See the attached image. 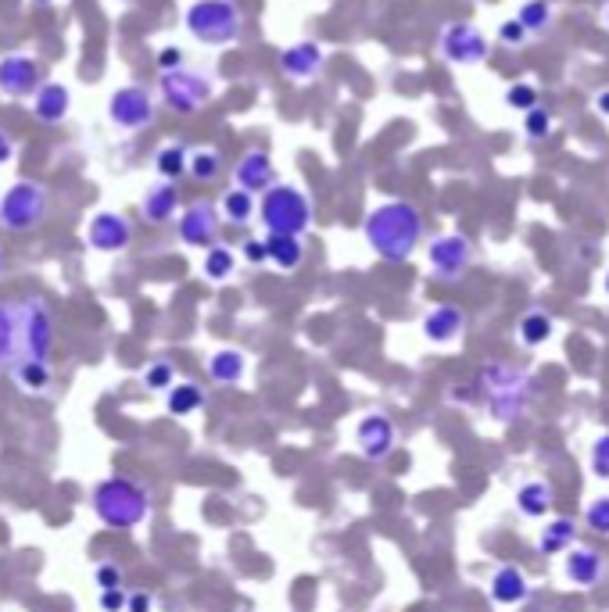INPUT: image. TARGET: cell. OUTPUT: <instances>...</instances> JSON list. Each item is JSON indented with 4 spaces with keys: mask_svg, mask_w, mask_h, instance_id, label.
I'll use <instances>...</instances> for the list:
<instances>
[{
    "mask_svg": "<svg viewBox=\"0 0 609 612\" xmlns=\"http://www.w3.org/2000/svg\"><path fill=\"white\" fill-rule=\"evenodd\" d=\"M362 237L377 251V258L402 265L416 255L423 240V215L412 201H384L366 215Z\"/></svg>",
    "mask_w": 609,
    "mask_h": 612,
    "instance_id": "1",
    "label": "cell"
},
{
    "mask_svg": "<svg viewBox=\"0 0 609 612\" xmlns=\"http://www.w3.org/2000/svg\"><path fill=\"white\" fill-rule=\"evenodd\" d=\"M477 383H481V394L495 423H516L534 401V376L509 362H488Z\"/></svg>",
    "mask_w": 609,
    "mask_h": 612,
    "instance_id": "2",
    "label": "cell"
},
{
    "mask_svg": "<svg viewBox=\"0 0 609 612\" xmlns=\"http://www.w3.org/2000/svg\"><path fill=\"white\" fill-rule=\"evenodd\" d=\"M183 26L205 47H230L244 36V11L237 0H194Z\"/></svg>",
    "mask_w": 609,
    "mask_h": 612,
    "instance_id": "3",
    "label": "cell"
},
{
    "mask_svg": "<svg viewBox=\"0 0 609 612\" xmlns=\"http://www.w3.org/2000/svg\"><path fill=\"white\" fill-rule=\"evenodd\" d=\"M94 512L108 527L133 530L147 519L151 502H147V491L137 480H129V476H108L94 491Z\"/></svg>",
    "mask_w": 609,
    "mask_h": 612,
    "instance_id": "4",
    "label": "cell"
},
{
    "mask_svg": "<svg viewBox=\"0 0 609 612\" xmlns=\"http://www.w3.org/2000/svg\"><path fill=\"white\" fill-rule=\"evenodd\" d=\"M258 215H262L266 237H305L312 226V201L301 187L276 183L262 194Z\"/></svg>",
    "mask_w": 609,
    "mask_h": 612,
    "instance_id": "5",
    "label": "cell"
},
{
    "mask_svg": "<svg viewBox=\"0 0 609 612\" xmlns=\"http://www.w3.org/2000/svg\"><path fill=\"white\" fill-rule=\"evenodd\" d=\"M51 215V190L36 179H18L0 197V226L8 233H29Z\"/></svg>",
    "mask_w": 609,
    "mask_h": 612,
    "instance_id": "6",
    "label": "cell"
},
{
    "mask_svg": "<svg viewBox=\"0 0 609 612\" xmlns=\"http://www.w3.org/2000/svg\"><path fill=\"white\" fill-rule=\"evenodd\" d=\"M158 97L169 111L176 115H194L201 111L208 101L215 97V79L201 68H172V72H162V83H158Z\"/></svg>",
    "mask_w": 609,
    "mask_h": 612,
    "instance_id": "7",
    "label": "cell"
},
{
    "mask_svg": "<svg viewBox=\"0 0 609 612\" xmlns=\"http://www.w3.org/2000/svg\"><path fill=\"white\" fill-rule=\"evenodd\" d=\"M158 119V97L140 83L119 86L112 97H108V122L115 129H126V133H140V129L155 126Z\"/></svg>",
    "mask_w": 609,
    "mask_h": 612,
    "instance_id": "8",
    "label": "cell"
},
{
    "mask_svg": "<svg viewBox=\"0 0 609 612\" xmlns=\"http://www.w3.org/2000/svg\"><path fill=\"white\" fill-rule=\"evenodd\" d=\"M18 312H22V362L36 358L47 362L54 348V312L40 294L18 298Z\"/></svg>",
    "mask_w": 609,
    "mask_h": 612,
    "instance_id": "9",
    "label": "cell"
},
{
    "mask_svg": "<svg viewBox=\"0 0 609 612\" xmlns=\"http://www.w3.org/2000/svg\"><path fill=\"white\" fill-rule=\"evenodd\" d=\"M427 262L438 280H445V283L463 280L466 269L473 265V244L463 237V233H445V237L430 240Z\"/></svg>",
    "mask_w": 609,
    "mask_h": 612,
    "instance_id": "10",
    "label": "cell"
},
{
    "mask_svg": "<svg viewBox=\"0 0 609 612\" xmlns=\"http://www.w3.org/2000/svg\"><path fill=\"white\" fill-rule=\"evenodd\" d=\"M43 86V65L33 54H8L0 61V94L11 101H26Z\"/></svg>",
    "mask_w": 609,
    "mask_h": 612,
    "instance_id": "11",
    "label": "cell"
},
{
    "mask_svg": "<svg viewBox=\"0 0 609 612\" xmlns=\"http://www.w3.org/2000/svg\"><path fill=\"white\" fill-rule=\"evenodd\" d=\"M441 58L452 61V65H481L488 58V36L477 26H466V22H455L441 33Z\"/></svg>",
    "mask_w": 609,
    "mask_h": 612,
    "instance_id": "12",
    "label": "cell"
},
{
    "mask_svg": "<svg viewBox=\"0 0 609 612\" xmlns=\"http://www.w3.org/2000/svg\"><path fill=\"white\" fill-rule=\"evenodd\" d=\"M219 226H223V215H219V204L212 201H194L187 212L180 215L176 230L187 247H212L219 240Z\"/></svg>",
    "mask_w": 609,
    "mask_h": 612,
    "instance_id": "13",
    "label": "cell"
},
{
    "mask_svg": "<svg viewBox=\"0 0 609 612\" xmlns=\"http://www.w3.org/2000/svg\"><path fill=\"white\" fill-rule=\"evenodd\" d=\"M355 444H359L362 459L369 462H384L398 444V426L391 423V416L384 412H373L355 426Z\"/></svg>",
    "mask_w": 609,
    "mask_h": 612,
    "instance_id": "14",
    "label": "cell"
},
{
    "mask_svg": "<svg viewBox=\"0 0 609 612\" xmlns=\"http://www.w3.org/2000/svg\"><path fill=\"white\" fill-rule=\"evenodd\" d=\"M129 240H133V226H129L126 215L119 212H97L86 226V244L101 251V255H115V251H126Z\"/></svg>",
    "mask_w": 609,
    "mask_h": 612,
    "instance_id": "15",
    "label": "cell"
},
{
    "mask_svg": "<svg viewBox=\"0 0 609 612\" xmlns=\"http://www.w3.org/2000/svg\"><path fill=\"white\" fill-rule=\"evenodd\" d=\"M276 65H280V72H284L287 79H294V83H309V79H316L319 72H323L326 51L312 40H298L280 51Z\"/></svg>",
    "mask_w": 609,
    "mask_h": 612,
    "instance_id": "16",
    "label": "cell"
},
{
    "mask_svg": "<svg viewBox=\"0 0 609 612\" xmlns=\"http://www.w3.org/2000/svg\"><path fill=\"white\" fill-rule=\"evenodd\" d=\"M233 183L241 190H248V194H266L269 187H276L280 179H276V165L273 158H269L266 151H248L241 158V162L233 165Z\"/></svg>",
    "mask_w": 609,
    "mask_h": 612,
    "instance_id": "17",
    "label": "cell"
},
{
    "mask_svg": "<svg viewBox=\"0 0 609 612\" xmlns=\"http://www.w3.org/2000/svg\"><path fill=\"white\" fill-rule=\"evenodd\" d=\"M72 111V90L65 83H51L43 79V86L33 94V115L40 126H58L69 119Z\"/></svg>",
    "mask_w": 609,
    "mask_h": 612,
    "instance_id": "18",
    "label": "cell"
},
{
    "mask_svg": "<svg viewBox=\"0 0 609 612\" xmlns=\"http://www.w3.org/2000/svg\"><path fill=\"white\" fill-rule=\"evenodd\" d=\"M563 573H567V580L577 587H599L602 577H606V559H602V552H595V548L574 544L567 552V559H563Z\"/></svg>",
    "mask_w": 609,
    "mask_h": 612,
    "instance_id": "19",
    "label": "cell"
},
{
    "mask_svg": "<svg viewBox=\"0 0 609 612\" xmlns=\"http://www.w3.org/2000/svg\"><path fill=\"white\" fill-rule=\"evenodd\" d=\"M466 330V312L459 305H434L423 315V337L430 344H452Z\"/></svg>",
    "mask_w": 609,
    "mask_h": 612,
    "instance_id": "20",
    "label": "cell"
},
{
    "mask_svg": "<svg viewBox=\"0 0 609 612\" xmlns=\"http://www.w3.org/2000/svg\"><path fill=\"white\" fill-rule=\"evenodd\" d=\"M22 362V312L15 301H0V369H15Z\"/></svg>",
    "mask_w": 609,
    "mask_h": 612,
    "instance_id": "21",
    "label": "cell"
},
{
    "mask_svg": "<svg viewBox=\"0 0 609 612\" xmlns=\"http://www.w3.org/2000/svg\"><path fill=\"white\" fill-rule=\"evenodd\" d=\"M556 505V487L549 480H541V476H531L524 484L516 487V509L520 516L527 519H545Z\"/></svg>",
    "mask_w": 609,
    "mask_h": 612,
    "instance_id": "22",
    "label": "cell"
},
{
    "mask_svg": "<svg viewBox=\"0 0 609 612\" xmlns=\"http://www.w3.org/2000/svg\"><path fill=\"white\" fill-rule=\"evenodd\" d=\"M531 595V580L520 566L506 562V566H498L495 577H491V602L495 605H520L527 602Z\"/></svg>",
    "mask_w": 609,
    "mask_h": 612,
    "instance_id": "23",
    "label": "cell"
},
{
    "mask_svg": "<svg viewBox=\"0 0 609 612\" xmlns=\"http://www.w3.org/2000/svg\"><path fill=\"white\" fill-rule=\"evenodd\" d=\"M176 204H180V194H176V183H158L144 194L140 201V215H144L151 226H165V222L176 219Z\"/></svg>",
    "mask_w": 609,
    "mask_h": 612,
    "instance_id": "24",
    "label": "cell"
},
{
    "mask_svg": "<svg viewBox=\"0 0 609 612\" xmlns=\"http://www.w3.org/2000/svg\"><path fill=\"white\" fill-rule=\"evenodd\" d=\"M577 534H581L577 519H570V516L552 519L549 527H541V537H538L541 555H567L577 544Z\"/></svg>",
    "mask_w": 609,
    "mask_h": 612,
    "instance_id": "25",
    "label": "cell"
},
{
    "mask_svg": "<svg viewBox=\"0 0 609 612\" xmlns=\"http://www.w3.org/2000/svg\"><path fill=\"white\" fill-rule=\"evenodd\" d=\"M244 373H248V358L237 348H219L208 358V376L215 383H241Z\"/></svg>",
    "mask_w": 609,
    "mask_h": 612,
    "instance_id": "26",
    "label": "cell"
},
{
    "mask_svg": "<svg viewBox=\"0 0 609 612\" xmlns=\"http://www.w3.org/2000/svg\"><path fill=\"white\" fill-rule=\"evenodd\" d=\"M226 169V158L219 147H198V151H190V162H187V176L194 183H215V179L223 176Z\"/></svg>",
    "mask_w": 609,
    "mask_h": 612,
    "instance_id": "27",
    "label": "cell"
},
{
    "mask_svg": "<svg viewBox=\"0 0 609 612\" xmlns=\"http://www.w3.org/2000/svg\"><path fill=\"white\" fill-rule=\"evenodd\" d=\"M516 333H520V344H524V348H541V344L552 340V333H556V319H552L545 308H531V312L520 319Z\"/></svg>",
    "mask_w": 609,
    "mask_h": 612,
    "instance_id": "28",
    "label": "cell"
},
{
    "mask_svg": "<svg viewBox=\"0 0 609 612\" xmlns=\"http://www.w3.org/2000/svg\"><path fill=\"white\" fill-rule=\"evenodd\" d=\"M219 215H223L226 222H233V226H248V222L258 215L255 194H248V190H241V187H230L223 194V201H219Z\"/></svg>",
    "mask_w": 609,
    "mask_h": 612,
    "instance_id": "29",
    "label": "cell"
},
{
    "mask_svg": "<svg viewBox=\"0 0 609 612\" xmlns=\"http://www.w3.org/2000/svg\"><path fill=\"white\" fill-rule=\"evenodd\" d=\"M187 162H190V147L183 140H176V144H165L155 154V172L162 176V183H180L187 176Z\"/></svg>",
    "mask_w": 609,
    "mask_h": 612,
    "instance_id": "30",
    "label": "cell"
},
{
    "mask_svg": "<svg viewBox=\"0 0 609 612\" xmlns=\"http://www.w3.org/2000/svg\"><path fill=\"white\" fill-rule=\"evenodd\" d=\"M266 255L276 269L294 272L305 262V244H301V237H266Z\"/></svg>",
    "mask_w": 609,
    "mask_h": 612,
    "instance_id": "31",
    "label": "cell"
},
{
    "mask_svg": "<svg viewBox=\"0 0 609 612\" xmlns=\"http://www.w3.org/2000/svg\"><path fill=\"white\" fill-rule=\"evenodd\" d=\"M11 373H15L18 387H22V391H29V394L51 391V383H54L51 362H36V358H29V362H18Z\"/></svg>",
    "mask_w": 609,
    "mask_h": 612,
    "instance_id": "32",
    "label": "cell"
},
{
    "mask_svg": "<svg viewBox=\"0 0 609 612\" xmlns=\"http://www.w3.org/2000/svg\"><path fill=\"white\" fill-rule=\"evenodd\" d=\"M165 405H169L172 416H194L201 405H205V391L198 383H172L165 391Z\"/></svg>",
    "mask_w": 609,
    "mask_h": 612,
    "instance_id": "33",
    "label": "cell"
},
{
    "mask_svg": "<svg viewBox=\"0 0 609 612\" xmlns=\"http://www.w3.org/2000/svg\"><path fill=\"white\" fill-rule=\"evenodd\" d=\"M233 269H237V255H233L230 247L223 244H212L205 251V262H201V272H205V280L212 283H223L233 276Z\"/></svg>",
    "mask_w": 609,
    "mask_h": 612,
    "instance_id": "34",
    "label": "cell"
},
{
    "mask_svg": "<svg viewBox=\"0 0 609 612\" xmlns=\"http://www.w3.org/2000/svg\"><path fill=\"white\" fill-rule=\"evenodd\" d=\"M516 22L527 29V36L545 33V29L552 26V8L545 4V0H527L524 8H520V15H516Z\"/></svg>",
    "mask_w": 609,
    "mask_h": 612,
    "instance_id": "35",
    "label": "cell"
},
{
    "mask_svg": "<svg viewBox=\"0 0 609 612\" xmlns=\"http://www.w3.org/2000/svg\"><path fill=\"white\" fill-rule=\"evenodd\" d=\"M140 380H144L151 391H169L172 383H176V369H172L169 358H155V362L144 369V376H140Z\"/></svg>",
    "mask_w": 609,
    "mask_h": 612,
    "instance_id": "36",
    "label": "cell"
},
{
    "mask_svg": "<svg viewBox=\"0 0 609 612\" xmlns=\"http://www.w3.org/2000/svg\"><path fill=\"white\" fill-rule=\"evenodd\" d=\"M584 527L595 530V534H602V537H609V494L595 498V502L584 509Z\"/></svg>",
    "mask_w": 609,
    "mask_h": 612,
    "instance_id": "37",
    "label": "cell"
},
{
    "mask_svg": "<svg viewBox=\"0 0 609 612\" xmlns=\"http://www.w3.org/2000/svg\"><path fill=\"white\" fill-rule=\"evenodd\" d=\"M524 133L531 136V140H545V136L552 133V115H549V108L534 104L531 111H524Z\"/></svg>",
    "mask_w": 609,
    "mask_h": 612,
    "instance_id": "38",
    "label": "cell"
},
{
    "mask_svg": "<svg viewBox=\"0 0 609 612\" xmlns=\"http://www.w3.org/2000/svg\"><path fill=\"white\" fill-rule=\"evenodd\" d=\"M588 462H592V473L599 480H609V434L595 437L592 451H588Z\"/></svg>",
    "mask_w": 609,
    "mask_h": 612,
    "instance_id": "39",
    "label": "cell"
},
{
    "mask_svg": "<svg viewBox=\"0 0 609 612\" xmlns=\"http://www.w3.org/2000/svg\"><path fill=\"white\" fill-rule=\"evenodd\" d=\"M506 104H509V108H516V111H531L534 104H538V90H534V83H516V86H509Z\"/></svg>",
    "mask_w": 609,
    "mask_h": 612,
    "instance_id": "40",
    "label": "cell"
},
{
    "mask_svg": "<svg viewBox=\"0 0 609 612\" xmlns=\"http://www.w3.org/2000/svg\"><path fill=\"white\" fill-rule=\"evenodd\" d=\"M94 580L101 584V591H112V587H122V570L115 562H104V566H97Z\"/></svg>",
    "mask_w": 609,
    "mask_h": 612,
    "instance_id": "41",
    "label": "cell"
},
{
    "mask_svg": "<svg viewBox=\"0 0 609 612\" xmlns=\"http://www.w3.org/2000/svg\"><path fill=\"white\" fill-rule=\"evenodd\" d=\"M498 40L506 43V47H520V43L527 40V29L520 26V22H502V26H498Z\"/></svg>",
    "mask_w": 609,
    "mask_h": 612,
    "instance_id": "42",
    "label": "cell"
},
{
    "mask_svg": "<svg viewBox=\"0 0 609 612\" xmlns=\"http://www.w3.org/2000/svg\"><path fill=\"white\" fill-rule=\"evenodd\" d=\"M241 255H244V262H248V265H266V262H269L266 240H244Z\"/></svg>",
    "mask_w": 609,
    "mask_h": 612,
    "instance_id": "43",
    "label": "cell"
},
{
    "mask_svg": "<svg viewBox=\"0 0 609 612\" xmlns=\"http://www.w3.org/2000/svg\"><path fill=\"white\" fill-rule=\"evenodd\" d=\"M129 595L122 587H112V591H101V609L104 612H126Z\"/></svg>",
    "mask_w": 609,
    "mask_h": 612,
    "instance_id": "44",
    "label": "cell"
},
{
    "mask_svg": "<svg viewBox=\"0 0 609 612\" xmlns=\"http://www.w3.org/2000/svg\"><path fill=\"white\" fill-rule=\"evenodd\" d=\"M187 61H183V51L180 47H162L158 51V72H172V68H183Z\"/></svg>",
    "mask_w": 609,
    "mask_h": 612,
    "instance_id": "45",
    "label": "cell"
},
{
    "mask_svg": "<svg viewBox=\"0 0 609 612\" xmlns=\"http://www.w3.org/2000/svg\"><path fill=\"white\" fill-rule=\"evenodd\" d=\"M15 154H18L15 136H11L8 129H0V169H4V165H11V162H15Z\"/></svg>",
    "mask_w": 609,
    "mask_h": 612,
    "instance_id": "46",
    "label": "cell"
},
{
    "mask_svg": "<svg viewBox=\"0 0 609 612\" xmlns=\"http://www.w3.org/2000/svg\"><path fill=\"white\" fill-rule=\"evenodd\" d=\"M151 609H155V598L147 595V591H137V595H129L126 612H151Z\"/></svg>",
    "mask_w": 609,
    "mask_h": 612,
    "instance_id": "47",
    "label": "cell"
},
{
    "mask_svg": "<svg viewBox=\"0 0 609 612\" xmlns=\"http://www.w3.org/2000/svg\"><path fill=\"white\" fill-rule=\"evenodd\" d=\"M595 111H599V115H609V90H602V94L595 97Z\"/></svg>",
    "mask_w": 609,
    "mask_h": 612,
    "instance_id": "48",
    "label": "cell"
},
{
    "mask_svg": "<svg viewBox=\"0 0 609 612\" xmlns=\"http://www.w3.org/2000/svg\"><path fill=\"white\" fill-rule=\"evenodd\" d=\"M0 272H4V251H0Z\"/></svg>",
    "mask_w": 609,
    "mask_h": 612,
    "instance_id": "49",
    "label": "cell"
},
{
    "mask_svg": "<svg viewBox=\"0 0 609 612\" xmlns=\"http://www.w3.org/2000/svg\"><path fill=\"white\" fill-rule=\"evenodd\" d=\"M606 294H609V272H606Z\"/></svg>",
    "mask_w": 609,
    "mask_h": 612,
    "instance_id": "50",
    "label": "cell"
},
{
    "mask_svg": "<svg viewBox=\"0 0 609 612\" xmlns=\"http://www.w3.org/2000/svg\"><path fill=\"white\" fill-rule=\"evenodd\" d=\"M36 4H51V0H36Z\"/></svg>",
    "mask_w": 609,
    "mask_h": 612,
    "instance_id": "51",
    "label": "cell"
},
{
    "mask_svg": "<svg viewBox=\"0 0 609 612\" xmlns=\"http://www.w3.org/2000/svg\"><path fill=\"white\" fill-rule=\"evenodd\" d=\"M606 22H609V15H606Z\"/></svg>",
    "mask_w": 609,
    "mask_h": 612,
    "instance_id": "52",
    "label": "cell"
}]
</instances>
